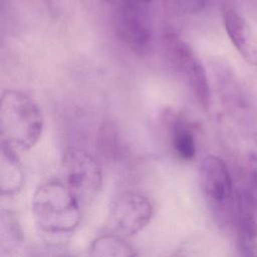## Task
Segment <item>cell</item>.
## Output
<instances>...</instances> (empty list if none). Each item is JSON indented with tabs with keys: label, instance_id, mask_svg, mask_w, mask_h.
Returning <instances> with one entry per match:
<instances>
[{
	"label": "cell",
	"instance_id": "obj_1",
	"mask_svg": "<svg viewBox=\"0 0 257 257\" xmlns=\"http://www.w3.org/2000/svg\"><path fill=\"white\" fill-rule=\"evenodd\" d=\"M79 199L61 181L41 184L32 197V214L36 226L44 233H72L81 222Z\"/></svg>",
	"mask_w": 257,
	"mask_h": 257
},
{
	"label": "cell",
	"instance_id": "obj_2",
	"mask_svg": "<svg viewBox=\"0 0 257 257\" xmlns=\"http://www.w3.org/2000/svg\"><path fill=\"white\" fill-rule=\"evenodd\" d=\"M43 126V115L34 99L20 90L3 91L0 105L2 142L29 150L41 138Z\"/></svg>",
	"mask_w": 257,
	"mask_h": 257
},
{
	"label": "cell",
	"instance_id": "obj_3",
	"mask_svg": "<svg viewBox=\"0 0 257 257\" xmlns=\"http://www.w3.org/2000/svg\"><path fill=\"white\" fill-rule=\"evenodd\" d=\"M109 12L118 39L134 52H145L153 37L149 4L138 0H109Z\"/></svg>",
	"mask_w": 257,
	"mask_h": 257
},
{
	"label": "cell",
	"instance_id": "obj_4",
	"mask_svg": "<svg viewBox=\"0 0 257 257\" xmlns=\"http://www.w3.org/2000/svg\"><path fill=\"white\" fill-rule=\"evenodd\" d=\"M164 48L169 62L186 78L196 100L204 108H208L211 92L207 72L192 47L176 33H167Z\"/></svg>",
	"mask_w": 257,
	"mask_h": 257
},
{
	"label": "cell",
	"instance_id": "obj_5",
	"mask_svg": "<svg viewBox=\"0 0 257 257\" xmlns=\"http://www.w3.org/2000/svg\"><path fill=\"white\" fill-rule=\"evenodd\" d=\"M201 191L222 222L229 219L233 206V183L226 163L219 157L207 156L199 165Z\"/></svg>",
	"mask_w": 257,
	"mask_h": 257
},
{
	"label": "cell",
	"instance_id": "obj_6",
	"mask_svg": "<svg viewBox=\"0 0 257 257\" xmlns=\"http://www.w3.org/2000/svg\"><path fill=\"white\" fill-rule=\"evenodd\" d=\"M61 173L63 182L79 201L91 199L101 188L102 171L98 162L81 149L69 148L64 152Z\"/></svg>",
	"mask_w": 257,
	"mask_h": 257
},
{
	"label": "cell",
	"instance_id": "obj_7",
	"mask_svg": "<svg viewBox=\"0 0 257 257\" xmlns=\"http://www.w3.org/2000/svg\"><path fill=\"white\" fill-rule=\"evenodd\" d=\"M153 205L148 197L136 191L116 194L109 205V218L120 233L133 236L145 229L153 218Z\"/></svg>",
	"mask_w": 257,
	"mask_h": 257
},
{
	"label": "cell",
	"instance_id": "obj_8",
	"mask_svg": "<svg viewBox=\"0 0 257 257\" xmlns=\"http://www.w3.org/2000/svg\"><path fill=\"white\" fill-rule=\"evenodd\" d=\"M223 23L229 39L243 59L257 66V34L249 22L234 8L223 10Z\"/></svg>",
	"mask_w": 257,
	"mask_h": 257
},
{
	"label": "cell",
	"instance_id": "obj_9",
	"mask_svg": "<svg viewBox=\"0 0 257 257\" xmlns=\"http://www.w3.org/2000/svg\"><path fill=\"white\" fill-rule=\"evenodd\" d=\"M250 194L241 191L236 197L237 238L241 257H257V214Z\"/></svg>",
	"mask_w": 257,
	"mask_h": 257
},
{
	"label": "cell",
	"instance_id": "obj_10",
	"mask_svg": "<svg viewBox=\"0 0 257 257\" xmlns=\"http://www.w3.org/2000/svg\"><path fill=\"white\" fill-rule=\"evenodd\" d=\"M24 184V172L14 148L1 142L0 191L2 196H13L20 192Z\"/></svg>",
	"mask_w": 257,
	"mask_h": 257
},
{
	"label": "cell",
	"instance_id": "obj_11",
	"mask_svg": "<svg viewBox=\"0 0 257 257\" xmlns=\"http://www.w3.org/2000/svg\"><path fill=\"white\" fill-rule=\"evenodd\" d=\"M89 257H138L135 247L123 235L106 233L97 236L90 244Z\"/></svg>",
	"mask_w": 257,
	"mask_h": 257
},
{
	"label": "cell",
	"instance_id": "obj_12",
	"mask_svg": "<svg viewBox=\"0 0 257 257\" xmlns=\"http://www.w3.org/2000/svg\"><path fill=\"white\" fill-rule=\"evenodd\" d=\"M168 123L172 147L176 155L183 161L193 160L196 156L197 148L195 136L192 131L176 117H172Z\"/></svg>",
	"mask_w": 257,
	"mask_h": 257
},
{
	"label": "cell",
	"instance_id": "obj_13",
	"mask_svg": "<svg viewBox=\"0 0 257 257\" xmlns=\"http://www.w3.org/2000/svg\"><path fill=\"white\" fill-rule=\"evenodd\" d=\"M174 3L183 11L189 13H196L201 11L208 0H173Z\"/></svg>",
	"mask_w": 257,
	"mask_h": 257
},
{
	"label": "cell",
	"instance_id": "obj_14",
	"mask_svg": "<svg viewBox=\"0 0 257 257\" xmlns=\"http://www.w3.org/2000/svg\"><path fill=\"white\" fill-rule=\"evenodd\" d=\"M33 257H73V256H71L65 252H62V251L48 250V251H42Z\"/></svg>",
	"mask_w": 257,
	"mask_h": 257
},
{
	"label": "cell",
	"instance_id": "obj_15",
	"mask_svg": "<svg viewBox=\"0 0 257 257\" xmlns=\"http://www.w3.org/2000/svg\"><path fill=\"white\" fill-rule=\"evenodd\" d=\"M140 2H143V3H146V4H150L153 0H138Z\"/></svg>",
	"mask_w": 257,
	"mask_h": 257
}]
</instances>
